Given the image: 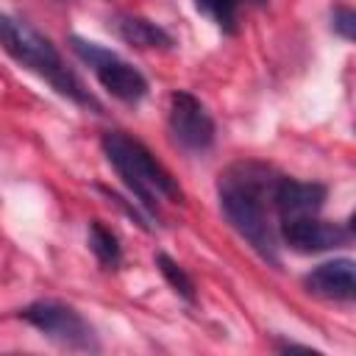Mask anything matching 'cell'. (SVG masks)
Listing matches in <instances>:
<instances>
[{"instance_id": "6da1fadb", "label": "cell", "mask_w": 356, "mask_h": 356, "mask_svg": "<svg viewBox=\"0 0 356 356\" xmlns=\"http://www.w3.org/2000/svg\"><path fill=\"white\" fill-rule=\"evenodd\" d=\"M275 172L259 161H236L217 181V200L231 228L270 264H278V234L270 222V195Z\"/></svg>"}, {"instance_id": "7a4b0ae2", "label": "cell", "mask_w": 356, "mask_h": 356, "mask_svg": "<svg viewBox=\"0 0 356 356\" xmlns=\"http://www.w3.org/2000/svg\"><path fill=\"white\" fill-rule=\"evenodd\" d=\"M100 147H103V156L108 159V164L117 170L125 189L136 197V206L147 217H159L161 200H170V203L184 200V192H181L178 181L172 178V172L131 134L106 131L100 139Z\"/></svg>"}, {"instance_id": "3957f363", "label": "cell", "mask_w": 356, "mask_h": 356, "mask_svg": "<svg viewBox=\"0 0 356 356\" xmlns=\"http://www.w3.org/2000/svg\"><path fill=\"white\" fill-rule=\"evenodd\" d=\"M0 47L17 64H22L31 72H36L39 78H44L67 100H72L83 108H92V111L103 108L95 100V95L83 86V81L67 67V61L61 58V53L56 50V44L47 36H42L28 22H22L11 14H3V11H0Z\"/></svg>"}, {"instance_id": "277c9868", "label": "cell", "mask_w": 356, "mask_h": 356, "mask_svg": "<svg viewBox=\"0 0 356 356\" xmlns=\"http://www.w3.org/2000/svg\"><path fill=\"white\" fill-rule=\"evenodd\" d=\"M19 317L39 334H44L50 342L67 350H100L97 334L89 325V320L64 300H33L25 309H19Z\"/></svg>"}, {"instance_id": "5b68a950", "label": "cell", "mask_w": 356, "mask_h": 356, "mask_svg": "<svg viewBox=\"0 0 356 356\" xmlns=\"http://www.w3.org/2000/svg\"><path fill=\"white\" fill-rule=\"evenodd\" d=\"M70 47L75 50V56L83 64L92 67V72L100 81V86L111 97H117L120 103L136 106L147 95V78L134 64L120 58L114 50H108V47H103L97 42H89V39H81V36H70Z\"/></svg>"}, {"instance_id": "8992f818", "label": "cell", "mask_w": 356, "mask_h": 356, "mask_svg": "<svg viewBox=\"0 0 356 356\" xmlns=\"http://www.w3.org/2000/svg\"><path fill=\"white\" fill-rule=\"evenodd\" d=\"M167 128L178 147L189 153H203L214 145L217 125L209 108L186 89H175L167 103Z\"/></svg>"}, {"instance_id": "52a82bcc", "label": "cell", "mask_w": 356, "mask_h": 356, "mask_svg": "<svg viewBox=\"0 0 356 356\" xmlns=\"http://www.w3.org/2000/svg\"><path fill=\"white\" fill-rule=\"evenodd\" d=\"M278 236L295 253H323V250H334L339 245H348L353 239V228L339 225V222H325L314 214V217L281 220Z\"/></svg>"}, {"instance_id": "ba28073f", "label": "cell", "mask_w": 356, "mask_h": 356, "mask_svg": "<svg viewBox=\"0 0 356 356\" xmlns=\"http://www.w3.org/2000/svg\"><path fill=\"white\" fill-rule=\"evenodd\" d=\"M325 197H328V189L317 181H295V178L278 175L275 184H273L270 203L275 206L281 220H289V217H314V214H320V209L325 206Z\"/></svg>"}, {"instance_id": "9c48e42d", "label": "cell", "mask_w": 356, "mask_h": 356, "mask_svg": "<svg viewBox=\"0 0 356 356\" xmlns=\"http://www.w3.org/2000/svg\"><path fill=\"white\" fill-rule=\"evenodd\" d=\"M303 286L317 298L350 303L356 298L353 259H331V261L317 264L312 273L303 275Z\"/></svg>"}, {"instance_id": "30bf717a", "label": "cell", "mask_w": 356, "mask_h": 356, "mask_svg": "<svg viewBox=\"0 0 356 356\" xmlns=\"http://www.w3.org/2000/svg\"><path fill=\"white\" fill-rule=\"evenodd\" d=\"M111 31L131 47H172V36L161 25L136 14H114Z\"/></svg>"}, {"instance_id": "8fae6325", "label": "cell", "mask_w": 356, "mask_h": 356, "mask_svg": "<svg viewBox=\"0 0 356 356\" xmlns=\"http://www.w3.org/2000/svg\"><path fill=\"white\" fill-rule=\"evenodd\" d=\"M89 250L95 253V259H97L106 270H114V267H120V261H122L120 239H117L100 220H92V222H89Z\"/></svg>"}, {"instance_id": "7c38bea8", "label": "cell", "mask_w": 356, "mask_h": 356, "mask_svg": "<svg viewBox=\"0 0 356 356\" xmlns=\"http://www.w3.org/2000/svg\"><path fill=\"white\" fill-rule=\"evenodd\" d=\"M156 267H159V273L164 275V281L175 289V295L178 298H184L186 303H195L197 300V295H195V281H192V275L172 259V256H167V253H156Z\"/></svg>"}, {"instance_id": "4fadbf2b", "label": "cell", "mask_w": 356, "mask_h": 356, "mask_svg": "<svg viewBox=\"0 0 356 356\" xmlns=\"http://www.w3.org/2000/svg\"><path fill=\"white\" fill-rule=\"evenodd\" d=\"M195 8L203 17H209L222 33H236L239 0H195Z\"/></svg>"}, {"instance_id": "5bb4252c", "label": "cell", "mask_w": 356, "mask_h": 356, "mask_svg": "<svg viewBox=\"0 0 356 356\" xmlns=\"http://www.w3.org/2000/svg\"><path fill=\"white\" fill-rule=\"evenodd\" d=\"M331 28H334V33H339L345 42H353V36H356V14H353L350 8H345V6H337V8L331 11Z\"/></svg>"}, {"instance_id": "9a60e30c", "label": "cell", "mask_w": 356, "mask_h": 356, "mask_svg": "<svg viewBox=\"0 0 356 356\" xmlns=\"http://www.w3.org/2000/svg\"><path fill=\"white\" fill-rule=\"evenodd\" d=\"M250 3H256V6H264V3H267V0H250Z\"/></svg>"}]
</instances>
